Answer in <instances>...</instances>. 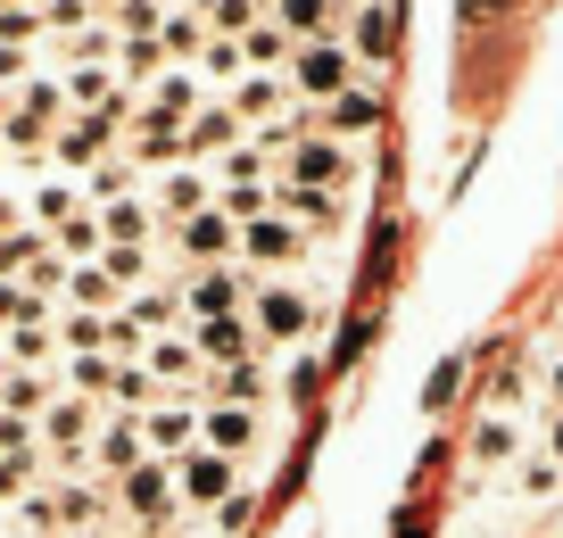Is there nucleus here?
Returning <instances> with one entry per match:
<instances>
[{"mask_svg":"<svg viewBox=\"0 0 563 538\" xmlns=\"http://www.w3.org/2000/svg\"><path fill=\"white\" fill-rule=\"evenodd\" d=\"M199 439H208V448H224L232 464H241V455L265 439V406H224V398H208V406H199Z\"/></svg>","mask_w":563,"mask_h":538,"instance_id":"6","label":"nucleus"},{"mask_svg":"<svg viewBox=\"0 0 563 538\" xmlns=\"http://www.w3.org/2000/svg\"><path fill=\"white\" fill-rule=\"evenodd\" d=\"M274 208L290 224H332L340 216V191H299V183H274Z\"/></svg>","mask_w":563,"mask_h":538,"instance_id":"26","label":"nucleus"},{"mask_svg":"<svg viewBox=\"0 0 563 538\" xmlns=\"http://www.w3.org/2000/svg\"><path fill=\"white\" fill-rule=\"evenodd\" d=\"M141 365H150V382H158V389H183V398H191V382H199V373H208V356H199V348H191V331H183V340H166V331H158Z\"/></svg>","mask_w":563,"mask_h":538,"instance_id":"13","label":"nucleus"},{"mask_svg":"<svg viewBox=\"0 0 563 538\" xmlns=\"http://www.w3.org/2000/svg\"><path fill=\"white\" fill-rule=\"evenodd\" d=\"M0 455H34V422L25 415H0Z\"/></svg>","mask_w":563,"mask_h":538,"instance_id":"36","label":"nucleus"},{"mask_svg":"<svg viewBox=\"0 0 563 538\" xmlns=\"http://www.w3.org/2000/svg\"><path fill=\"white\" fill-rule=\"evenodd\" d=\"M365 67H382L389 58V0H373V9H356V42H349Z\"/></svg>","mask_w":563,"mask_h":538,"instance_id":"27","label":"nucleus"},{"mask_svg":"<svg viewBox=\"0 0 563 538\" xmlns=\"http://www.w3.org/2000/svg\"><path fill=\"white\" fill-rule=\"evenodd\" d=\"M42 481V455H0V505H18Z\"/></svg>","mask_w":563,"mask_h":538,"instance_id":"33","label":"nucleus"},{"mask_svg":"<svg viewBox=\"0 0 563 538\" xmlns=\"http://www.w3.org/2000/svg\"><path fill=\"white\" fill-rule=\"evenodd\" d=\"M25 356V365H42V356H51V331H18V340H9Z\"/></svg>","mask_w":563,"mask_h":538,"instance_id":"38","label":"nucleus"},{"mask_svg":"<svg viewBox=\"0 0 563 538\" xmlns=\"http://www.w3.org/2000/svg\"><path fill=\"white\" fill-rule=\"evenodd\" d=\"M265 18L290 42H340V9L332 0H265Z\"/></svg>","mask_w":563,"mask_h":538,"instance_id":"15","label":"nucleus"},{"mask_svg":"<svg viewBox=\"0 0 563 538\" xmlns=\"http://www.w3.org/2000/svg\"><path fill=\"white\" fill-rule=\"evenodd\" d=\"M91 216H100V241L108 249H150V216H158V208L124 191V199H108V208H91Z\"/></svg>","mask_w":563,"mask_h":538,"instance_id":"19","label":"nucleus"},{"mask_svg":"<svg viewBox=\"0 0 563 538\" xmlns=\"http://www.w3.org/2000/svg\"><path fill=\"white\" fill-rule=\"evenodd\" d=\"M42 315H51V298H42L34 282H0V340H18V331H42Z\"/></svg>","mask_w":563,"mask_h":538,"instance_id":"23","label":"nucleus"},{"mask_svg":"<svg viewBox=\"0 0 563 538\" xmlns=\"http://www.w3.org/2000/svg\"><path fill=\"white\" fill-rule=\"evenodd\" d=\"M91 431H100V415H91V406H75V398H51V406L34 415V439H51L58 455H84Z\"/></svg>","mask_w":563,"mask_h":538,"instance_id":"14","label":"nucleus"},{"mask_svg":"<svg viewBox=\"0 0 563 538\" xmlns=\"http://www.w3.org/2000/svg\"><path fill=\"white\" fill-rule=\"evenodd\" d=\"M42 406H51V382H42V373H18V382L0 389V415H25V422H34Z\"/></svg>","mask_w":563,"mask_h":538,"instance_id":"31","label":"nucleus"},{"mask_svg":"<svg viewBox=\"0 0 563 538\" xmlns=\"http://www.w3.org/2000/svg\"><path fill=\"white\" fill-rule=\"evenodd\" d=\"M199 75H216V84H241V42H224V34H208V51H199Z\"/></svg>","mask_w":563,"mask_h":538,"instance_id":"32","label":"nucleus"},{"mask_svg":"<svg viewBox=\"0 0 563 538\" xmlns=\"http://www.w3.org/2000/svg\"><path fill=\"white\" fill-rule=\"evenodd\" d=\"M232 249H241V224H232L224 208H199V216H183V257H191V265H224Z\"/></svg>","mask_w":563,"mask_h":538,"instance_id":"11","label":"nucleus"},{"mask_svg":"<svg viewBox=\"0 0 563 538\" xmlns=\"http://www.w3.org/2000/svg\"><path fill=\"white\" fill-rule=\"evenodd\" d=\"M208 398L257 406V398H265V365H257V356H241V365H208Z\"/></svg>","mask_w":563,"mask_h":538,"instance_id":"24","label":"nucleus"},{"mask_svg":"<svg viewBox=\"0 0 563 538\" xmlns=\"http://www.w3.org/2000/svg\"><path fill=\"white\" fill-rule=\"evenodd\" d=\"M0 117H9V108H0Z\"/></svg>","mask_w":563,"mask_h":538,"instance_id":"42","label":"nucleus"},{"mask_svg":"<svg viewBox=\"0 0 563 538\" xmlns=\"http://www.w3.org/2000/svg\"><path fill=\"white\" fill-rule=\"evenodd\" d=\"M91 455H100V464L124 481V472H133L141 455H150V431H141V415H117V422H100V431H91Z\"/></svg>","mask_w":563,"mask_h":538,"instance_id":"17","label":"nucleus"},{"mask_svg":"<svg viewBox=\"0 0 563 538\" xmlns=\"http://www.w3.org/2000/svg\"><path fill=\"white\" fill-rule=\"evenodd\" d=\"M224 108L241 124H257V133H265V124H290V75H241Z\"/></svg>","mask_w":563,"mask_h":538,"instance_id":"10","label":"nucleus"},{"mask_svg":"<svg viewBox=\"0 0 563 538\" xmlns=\"http://www.w3.org/2000/svg\"><path fill=\"white\" fill-rule=\"evenodd\" d=\"M175 488H183V505H224V497H241V464L199 439V448L175 455Z\"/></svg>","mask_w":563,"mask_h":538,"instance_id":"2","label":"nucleus"},{"mask_svg":"<svg viewBox=\"0 0 563 538\" xmlns=\"http://www.w3.org/2000/svg\"><path fill=\"white\" fill-rule=\"evenodd\" d=\"M473 464H481V472H514V464H522V431H514V415H481Z\"/></svg>","mask_w":563,"mask_h":538,"instance_id":"22","label":"nucleus"},{"mask_svg":"<svg viewBox=\"0 0 563 538\" xmlns=\"http://www.w3.org/2000/svg\"><path fill=\"white\" fill-rule=\"evenodd\" d=\"M150 208H166L175 224H183V216H199V208H216V174L183 157V166H166L158 183H150Z\"/></svg>","mask_w":563,"mask_h":538,"instance_id":"9","label":"nucleus"},{"mask_svg":"<svg viewBox=\"0 0 563 538\" xmlns=\"http://www.w3.org/2000/svg\"><path fill=\"white\" fill-rule=\"evenodd\" d=\"M290 58H299V42H290V34H282V25L274 18H257V25H249V34H241V67L249 75H290Z\"/></svg>","mask_w":563,"mask_h":538,"instance_id":"21","label":"nucleus"},{"mask_svg":"<svg viewBox=\"0 0 563 538\" xmlns=\"http://www.w3.org/2000/svg\"><path fill=\"white\" fill-rule=\"evenodd\" d=\"M91 199H84V183H75V174H51V183H34V199H25V216H34L42 232H58L67 224V216H84Z\"/></svg>","mask_w":563,"mask_h":538,"instance_id":"20","label":"nucleus"},{"mask_svg":"<svg viewBox=\"0 0 563 538\" xmlns=\"http://www.w3.org/2000/svg\"><path fill=\"white\" fill-rule=\"evenodd\" d=\"M257 9H265V0H216V9H208V34L224 25V42H241L249 25H257Z\"/></svg>","mask_w":563,"mask_h":538,"instance_id":"34","label":"nucleus"},{"mask_svg":"<svg viewBox=\"0 0 563 538\" xmlns=\"http://www.w3.org/2000/svg\"><path fill=\"white\" fill-rule=\"evenodd\" d=\"M100 274L117 290H150V249H100Z\"/></svg>","mask_w":563,"mask_h":538,"instance_id":"30","label":"nucleus"},{"mask_svg":"<svg viewBox=\"0 0 563 538\" xmlns=\"http://www.w3.org/2000/svg\"><path fill=\"white\" fill-rule=\"evenodd\" d=\"M282 183L340 191V183H349V150H340V141H290V150H282Z\"/></svg>","mask_w":563,"mask_h":538,"instance_id":"5","label":"nucleus"},{"mask_svg":"<svg viewBox=\"0 0 563 538\" xmlns=\"http://www.w3.org/2000/svg\"><path fill=\"white\" fill-rule=\"evenodd\" d=\"M547 455H555V464H563V415L547 422Z\"/></svg>","mask_w":563,"mask_h":538,"instance_id":"41","label":"nucleus"},{"mask_svg":"<svg viewBox=\"0 0 563 538\" xmlns=\"http://www.w3.org/2000/svg\"><path fill=\"white\" fill-rule=\"evenodd\" d=\"M25 75H34L25 67V42H0V84H25Z\"/></svg>","mask_w":563,"mask_h":538,"instance_id":"37","label":"nucleus"},{"mask_svg":"<svg viewBox=\"0 0 563 538\" xmlns=\"http://www.w3.org/2000/svg\"><path fill=\"white\" fill-rule=\"evenodd\" d=\"M191 348L208 365H241V356H257V331L241 315H208V323H191Z\"/></svg>","mask_w":563,"mask_h":538,"instance_id":"16","label":"nucleus"},{"mask_svg":"<svg viewBox=\"0 0 563 538\" xmlns=\"http://www.w3.org/2000/svg\"><path fill=\"white\" fill-rule=\"evenodd\" d=\"M547 398H555V415H563V356L547 365Z\"/></svg>","mask_w":563,"mask_h":538,"instance_id":"40","label":"nucleus"},{"mask_svg":"<svg viewBox=\"0 0 563 538\" xmlns=\"http://www.w3.org/2000/svg\"><path fill=\"white\" fill-rule=\"evenodd\" d=\"M514 488H522V497H563V464L555 455H522V464H514Z\"/></svg>","mask_w":563,"mask_h":538,"instance_id":"29","label":"nucleus"},{"mask_svg":"<svg viewBox=\"0 0 563 538\" xmlns=\"http://www.w3.org/2000/svg\"><path fill=\"white\" fill-rule=\"evenodd\" d=\"M323 124H332V133H373V124H382V100H373V84H349L340 100H323Z\"/></svg>","mask_w":563,"mask_h":538,"instance_id":"25","label":"nucleus"},{"mask_svg":"<svg viewBox=\"0 0 563 538\" xmlns=\"http://www.w3.org/2000/svg\"><path fill=\"white\" fill-rule=\"evenodd\" d=\"M241 257L249 265H282V274H290V265H299L307 257V232L299 224H290V216H249V224H241Z\"/></svg>","mask_w":563,"mask_h":538,"instance_id":"4","label":"nucleus"},{"mask_svg":"<svg viewBox=\"0 0 563 538\" xmlns=\"http://www.w3.org/2000/svg\"><path fill=\"white\" fill-rule=\"evenodd\" d=\"M18 224H25V199H18V191H0V241H9Z\"/></svg>","mask_w":563,"mask_h":538,"instance_id":"39","label":"nucleus"},{"mask_svg":"<svg viewBox=\"0 0 563 538\" xmlns=\"http://www.w3.org/2000/svg\"><path fill=\"white\" fill-rule=\"evenodd\" d=\"M241 141H249V133H241V117H232L224 100H208L191 124H183V157H191V166H199V157H224V150H241Z\"/></svg>","mask_w":563,"mask_h":538,"instance_id":"12","label":"nucleus"},{"mask_svg":"<svg viewBox=\"0 0 563 538\" xmlns=\"http://www.w3.org/2000/svg\"><path fill=\"white\" fill-rule=\"evenodd\" d=\"M249 331H257V348H307V331H316V298H307L290 274H274L257 298H249Z\"/></svg>","mask_w":563,"mask_h":538,"instance_id":"1","label":"nucleus"},{"mask_svg":"<svg viewBox=\"0 0 563 538\" xmlns=\"http://www.w3.org/2000/svg\"><path fill=\"white\" fill-rule=\"evenodd\" d=\"M183 307L208 323V315H241V274H224V265H199L191 282H183Z\"/></svg>","mask_w":563,"mask_h":538,"instance_id":"18","label":"nucleus"},{"mask_svg":"<svg viewBox=\"0 0 563 538\" xmlns=\"http://www.w3.org/2000/svg\"><path fill=\"white\" fill-rule=\"evenodd\" d=\"M124 315H133V323L150 331V340H158V331H166V315H175V298H166V290H133V307H124Z\"/></svg>","mask_w":563,"mask_h":538,"instance_id":"35","label":"nucleus"},{"mask_svg":"<svg viewBox=\"0 0 563 538\" xmlns=\"http://www.w3.org/2000/svg\"><path fill=\"white\" fill-rule=\"evenodd\" d=\"M199 406H208V398H166V406H141L150 455H166V464H175L183 448H199Z\"/></svg>","mask_w":563,"mask_h":538,"instance_id":"8","label":"nucleus"},{"mask_svg":"<svg viewBox=\"0 0 563 538\" xmlns=\"http://www.w3.org/2000/svg\"><path fill=\"white\" fill-rule=\"evenodd\" d=\"M349 75H356L349 42H299V58H290V91H307V100H340Z\"/></svg>","mask_w":563,"mask_h":538,"instance_id":"3","label":"nucleus"},{"mask_svg":"<svg viewBox=\"0 0 563 538\" xmlns=\"http://www.w3.org/2000/svg\"><path fill=\"white\" fill-rule=\"evenodd\" d=\"M117 488H124V505H133L141 521H166V514L183 505V488H175V464H166V455H141V464L124 472Z\"/></svg>","mask_w":563,"mask_h":538,"instance_id":"7","label":"nucleus"},{"mask_svg":"<svg viewBox=\"0 0 563 538\" xmlns=\"http://www.w3.org/2000/svg\"><path fill=\"white\" fill-rule=\"evenodd\" d=\"M67 298H75V315H100L108 298H117V282L100 274V257H91V265H75V274H67Z\"/></svg>","mask_w":563,"mask_h":538,"instance_id":"28","label":"nucleus"}]
</instances>
